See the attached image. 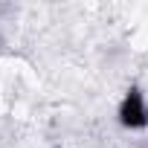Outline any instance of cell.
<instances>
[{"instance_id":"1","label":"cell","mask_w":148,"mask_h":148,"mask_svg":"<svg viewBox=\"0 0 148 148\" xmlns=\"http://www.w3.org/2000/svg\"><path fill=\"white\" fill-rule=\"evenodd\" d=\"M119 122L131 131H139L148 125V99L142 90H128V96L122 99V108H119Z\"/></svg>"}]
</instances>
